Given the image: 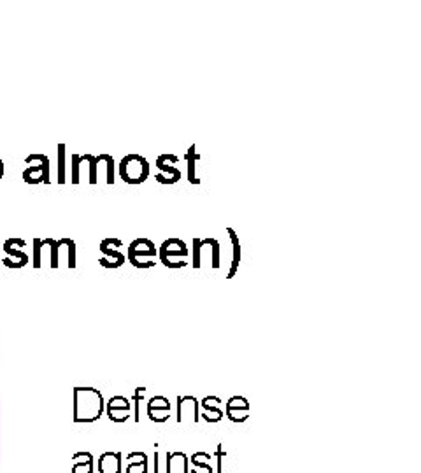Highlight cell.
<instances>
[{
  "label": "cell",
  "mask_w": 421,
  "mask_h": 473,
  "mask_svg": "<svg viewBox=\"0 0 421 473\" xmlns=\"http://www.w3.org/2000/svg\"><path fill=\"white\" fill-rule=\"evenodd\" d=\"M74 400H76V421H95L101 417L102 409H104V400L102 394L94 387H76L74 391Z\"/></svg>",
  "instance_id": "cell-1"
},
{
  "label": "cell",
  "mask_w": 421,
  "mask_h": 473,
  "mask_svg": "<svg viewBox=\"0 0 421 473\" xmlns=\"http://www.w3.org/2000/svg\"><path fill=\"white\" fill-rule=\"evenodd\" d=\"M190 254L186 244L181 239H167L158 247V258L167 268H184L186 267V258Z\"/></svg>",
  "instance_id": "cell-2"
},
{
  "label": "cell",
  "mask_w": 421,
  "mask_h": 473,
  "mask_svg": "<svg viewBox=\"0 0 421 473\" xmlns=\"http://www.w3.org/2000/svg\"><path fill=\"white\" fill-rule=\"evenodd\" d=\"M120 177L127 184H142L150 177V161L140 154H127L120 161Z\"/></svg>",
  "instance_id": "cell-3"
},
{
  "label": "cell",
  "mask_w": 421,
  "mask_h": 473,
  "mask_svg": "<svg viewBox=\"0 0 421 473\" xmlns=\"http://www.w3.org/2000/svg\"><path fill=\"white\" fill-rule=\"evenodd\" d=\"M158 258V249L150 239H135L127 249V260L135 268H153Z\"/></svg>",
  "instance_id": "cell-4"
},
{
  "label": "cell",
  "mask_w": 421,
  "mask_h": 473,
  "mask_svg": "<svg viewBox=\"0 0 421 473\" xmlns=\"http://www.w3.org/2000/svg\"><path fill=\"white\" fill-rule=\"evenodd\" d=\"M32 161H37V165H30L27 170L23 172V181L27 184H50V158L46 154L40 153H34L28 154L25 158V164H32Z\"/></svg>",
  "instance_id": "cell-5"
},
{
  "label": "cell",
  "mask_w": 421,
  "mask_h": 473,
  "mask_svg": "<svg viewBox=\"0 0 421 473\" xmlns=\"http://www.w3.org/2000/svg\"><path fill=\"white\" fill-rule=\"evenodd\" d=\"M121 247H123V242H121L120 239H113V236H109V239L102 240L99 249H101V253L104 254V256L99 260V263H101L104 268H120L121 265L127 261V256L120 251Z\"/></svg>",
  "instance_id": "cell-6"
},
{
  "label": "cell",
  "mask_w": 421,
  "mask_h": 473,
  "mask_svg": "<svg viewBox=\"0 0 421 473\" xmlns=\"http://www.w3.org/2000/svg\"><path fill=\"white\" fill-rule=\"evenodd\" d=\"M193 268L198 270L202 268V251L208 249L209 256H211V267L214 270H218L221 265V256H220V242L216 239H193Z\"/></svg>",
  "instance_id": "cell-7"
},
{
  "label": "cell",
  "mask_w": 421,
  "mask_h": 473,
  "mask_svg": "<svg viewBox=\"0 0 421 473\" xmlns=\"http://www.w3.org/2000/svg\"><path fill=\"white\" fill-rule=\"evenodd\" d=\"M177 164H179V158H177L176 154H160V156L157 158V161H155V165L160 170V173H157L155 179L160 184H176L177 181L183 177L181 170L176 167Z\"/></svg>",
  "instance_id": "cell-8"
},
{
  "label": "cell",
  "mask_w": 421,
  "mask_h": 473,
  "mask_svg": "<svg viewBox=\"0 0 421 473\" xmlns=\"http://www.w3.org/2000/svg\"><path fill=\"white\" fill-rule=\"evenodd\" d=\"M25 246H27V242H25L23 239H7L6 242H4V251L9 254L11 261L18 260V268L25 267V265L28 263V254L21 251Z\"/></svg>",
  "instance_id": "cell-9"
},
{
  "label": "cell",
  "mask_w": 421,
  "mask_h": 473,
  "mask_svg": "<svg viewBox=\"0 0 421 473\" xmlns=\"http://www.w3.org/2000/svg\"><path fill=\"white\" fill-rule=\"evenodd\" d=\"M227 234L230 235L232 240V263L230 270L227 273V279H234L235 273L239 270V263H241V242H239V235L234 228H227Z\"/></svg>",
  "instance_id": "cell-10"
},
{
  "label": "cell",
  "mask_w": 421,
  "mask_h": 473,
  "mask_svg": "<svg viewBox=\"0 0 421 473\" xmlns=\"http://www.w3.org/2000/svg\"><path fill=\"white\" fill-rule=\"evenodd\" d=\"M169 410H171V405H169L167 398L155 397L153 400L150 401V417L153 421H157V423H164V421H167Z\"/></svg>",
  "instance_id": "cell-11"
},
{
  "label": "cell",
  "mask_w": 421,
  "mask_h": 473,
  "mask_svg": "<svg viewBox=\"0 0 421 473\" xmlns=\"http://www.w3.org/2000/svg\"><path fill=\"white\" fill-rule=\"evenodd\" d=\"M184 160H186V164H188V172H186L188 181H190L191 184H201V179H198V176H197V164H198V160H201V156H198L197 146H195V144H191L190 149L186 151V154H184Z\"/></svg>",
  "instance_id": "cell-12"
},
{
  "label": "cell",
  "mask_w": 421,
  "mask_h": 473,
  "mask_svg": "<svg viewBox=\"0 0 421 473\" xmlns=\"http://www.w3.org/2000/svg\"><path fill=\"white\" fill-rule=\"evenodd\" d=\"M239 410H242V412H247V410H249V404H247L246 398L242 397L230 398L227 404V416L232 417L235 412H239Z\"/></svg>",
  "instance_id": "cell-13"
},
{
  "label": "cell",
  "mask_w": 421,
  "mask_h": 473,
  "mask_svg": "<svg viewBox=\"0 0 421 473\" xmlns=\"http://www.w3.org/2000/svg\"><path fill=\"white\" fill-rule=\"evenodd\" d=\"M97 161L104 164V167H106V183L109 184V186H111V184H114V158L111 156V154H99Z\"/></svg>",
  "instance_id": "cell-14"
},
{
  "label": "cell",
  "mask_w": 421,
  "mask_h": 473,
  "mask_svg": "<svg viewBox=\"0 0 421 473\" xmlns=\"http://www.w3.org/2000/svg\"><path fill=\"white\" fill-rule=\"evenodd\" d=\"M44 240V246L50 247V253H51V268H58V251H60L62 247V239H43Z\"/></svg>",
  "instance_id": "cell-15"
},
{
  "label": "cell",
  "mask_w": 421,
  "mask_h": 473,
  "mask_svg": "<svg viewBox=\"0 0 421 473\" xmlns=\"http://www.w3.org/2000/svg\"><path fill=\"white\" fill-rule=\"evenodd\" d=\"M58 184H64L67 181L65 177V144H58Z\"/></svg>",
  "instance_id": "cell-16"
},
{
  "label": "cell",
  "mask_w": 421,
  "mask_h": 473,
  "mask_svg": "<svg viewBox=\"0 0 421 473\" xmlns=\"http://www.w3.org/2000/svg\"><path fill=\"white\" fill-rule=\"evenodd\" d=\"M43 247H44L43 239H34V267L35 268H40V265H43Z\"/></svg>",
  "instance_id": "cell-17"
},
{
  "label": "cell",
  "mask_w": 421,
  "mask_h": 473,
  "mask_svg": "<svg viewBox=\"0 0 421 473\" xmlns=\"http://www.w3.org/2000/svg\"><path fill=\"white\" fill-rule=\"evenodd\" d=\"M65 246L69 249V268H76V242L65 236Z\"/></svg>",
  "instance_id": "cell-18"
},
{
  "label": "cell",
  "mask_w": 421,
  "mask_h": 473,
  "mask_svg": "<svg viewBox=\"0 0 421 473\" xmlns=\"http://www.w3.org/2000/svg\"><path fill=\"white\" fill-rule=\"evenodd\" d=\"M4 177V161L0 160V179H2Z\"/></svg>",
  "instance_id": "cell-19"
}]
</instances>
